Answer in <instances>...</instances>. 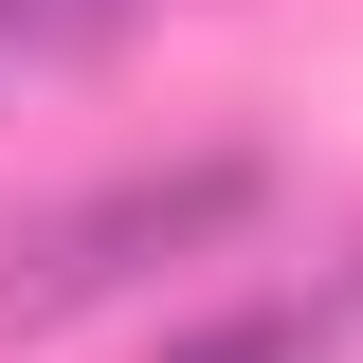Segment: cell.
<instances>
[{
	"instance_id": "obj_1",
	"label": "cell",
	"mask_w": 363,
	"mask_h": 363,
	"mask_svg": "<svg viewBox=\"0 0 363 363\" xmlns=\"http://www.w3.org/2000/svg\"><path fill=\"white\" fill-rule=\"evenodd\" d=\"M255 218H272V145H164V164L73 182L37 218H0V345H55L73 309H109V291L218 255V236H255Z\"/></svg>"
},
{
	"instance_id": "obj_2",
	"label": "cell",
	"mask_w": 363,
	"mask_h": 363,
	"mask_svg": "<svg viewBox=\"0 0 363 363\" xmlns=\"http://www.w3.org/2000/svg\"><path fill=\"white\" fill-rule=\"evenodd\" d=\"M327 345V309H291V291H218L200 327H164L145 363H309Z\"/></svg>"
},
{
	"instance_id": "obj_3",
	"label": "cell",
	"mask_w": 363,
	"mask_h": 363,
	"mask_svg": "<svg viewBox=\"0 0 363 363\" xmlns=\"http://www.w3.org/2000/svg\"><path fill=\"white\" fill-rule=\"evenodd\" d=\"M109 37H128V0H0V91L73 73V55H109Z\"/></svg>"
},
{
	"instance_id": "obj_4",
	"label": "cell",
	"mask_w": 363,
	"mask_h": 363,
	"mask_svg": "<svg viewBox=\"0 0 363 363\" xmlns=\"http://www.w3.org/2000/svg\"><path fill=\"white\" fill-rule=\"evenodd\" d=\"M345 327H363V255H345Z\"/></svg>"
}]
</instances>
